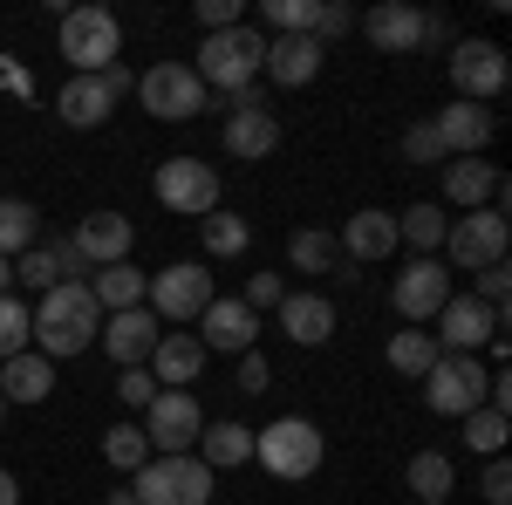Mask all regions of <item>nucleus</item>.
Listing matches in <instances>:
<instances>
[{
	"label": "nucleus",
	"mask_w": 512,
	"mask_h": 505,
	"mask_svg": "<svg viewBox=\"0 0 512 505\" xmlns=\"http://www.w3.org/2000/svg\"><path fill=\"white\" fill-rule=\"evenodd\" d=\"M28 314H35V349L48 355V362L82 355L96 335H103V308H96L89 280H62V287H48Z\"/></svg>",
	"instance_id": "obj_1"
},
{
	"label": "nucleus",
	"mask_w": 512,
	"mask_h": 505,
	"mask_svg": "<svg viewBox=\"0 0 512 505\" xmlns=\"http://www.w3.org/2000/svg\"><path fill=\"white\" fill-rule=\"evenodd\" d=\"M260 62H267V35H260L253 21H239V28H219V35H198V69L192 76L205 82V96H212V89L233 96V89H253Z\"/></svg>",
	"instance_id": "obj_2"
},
{
	"label": "nucleus",
	"mask_w": 512,
	"mask_h": 505,
	"mask_svg": "<svg viewBox=\"0 0 512 505\" xmlns=\"http://www.w3.org/2000/svg\"><path fill=\"white\" fill-rule=\"evenodd\" d=\"M253 458L274 478H315L321 458H328V437L308 417H274L267 430H253Z\"/></svg>",
	"instance_id": "obj_3"
},
{
	"label": "nucleus",
	"mask_w": 512,
	"mask_h": 505,
	"mask_svg": "<svg viewBox=\"0 0 512 505\" xmlns=\"http://www.w3.org/2000/svg\"><path fill=\"white\" fill-rule=\"evenodd\" d=\"M506 239H512L506 205H478V212H465V219L444 226V246H437V253L458 273H478V267H499V260H506Z\"/></svg>",
	"instance_id": "obj_4"
},
{
	"label": "nucleus",
	"mask_w": 512,
	"mask_h": 505,
	"mask_svg": "<svg viewBox=\"0 0 512 505\" xmlns=\"http://www.w3.org/2000/svg\"><path fill=\"white\" fill-rule=\"evenodd\" d=\"M117 48H123V28L110 7H69L62 14V55H69L76 76H103L117 62Z\"/></svg>",
	"instance_id": "obj_5"
},
{
	"label": "nucleus",
	"mask_w": 512,
	"mask_h": 505,
	"mask_svg": "<svg viewBox=\"0 0 512 505\" xmlns=\"http://www.w3.org/2000/svg\"><path fill=\"white\" fill-rule=\"evenodd\" d=\"M151 192H158L164 212H178V219H205V212H219V171L198 164V157H164L158 178H151Z\"/></svg>",
	"instance_id": "obj_6"
},
{
	"label": "nucleus",
	"mask_w": 512,
	"mask_h": 505,
	"mask_svg": "<svg viewBox=\"0 0 512 505\" xmlns=\"http://www.w3.org/2000/svg\"><path fill=\"white\" fill-rule=\"evenodd\" d=\"M212 485H219V478L185 451V458H151V465L137 471V492H130V499L137 505H205Z\"/></svg>",
	"instance_id": "obj_7"
},
{
	"label": "nucleus",
	"mask_w": 512,
	"mask_h": 505,
	"mask_svg": "<svg viewBox=\"0 0 512 505\" xmlns=\"http://www.w3.org/2000/svg\"><path fill=\"white\" fill-rule=\"evenodd\" d=\"M137 96H144V110L158 123H192L212 96H205V82L192 76V62H158V69H144L137 76Z\"/></svg>",
	"instance_id": "obj_8"
},
{
	"label": "nucleus",
	"mask_w": 512,
	"mask_h": 505,
	"mask_svg": "<svg viewBox=\"0 0 512 505\" xmlns=\"http://www.w3.org/2000/svg\"><path fill=\"white\" fill-rule=\"evenodd\" d=\"M485 383H492V369L478 355H437V369L424 376V403L437 417H472L485 403Z\"/></svg>",
	"instance_id": "obj_9"
},
{
	"label": "nucleus",
	"mask_w": 512,
	"mask_h": 505,
	"mask_svg": "<svg viewBox=\"0 0 512 505\" xmlns=\"http://www.w3.org/2000/svg\"><path fill=\"white\" fill-rule=\"evenodd\" d=\"M506 76H512V62L492 35H465L451 48V89H458V103H492L506 89Z\"/></svg>",
	"instance_id": "obj_10"
},
{
	"label": "nucleus",
	"mask_w": 512,
	"mask_h": 505,
	"mask_svg": "<svg viewBox=\"0 0 512 505\" xmlns=\"http://www.w3.org/2000/svg\"><path fill=\"white\" fill-rule=\"evenodd\" d=\"M198 430H205V410H198L192 389H158V396H151L144 437L158 444V458H185V451H198Z\"/></svg>",
	"instance_id": "obj_11"
},
{
	"label": "nucleus",
	"mask_w": 512,
	"mask_h": 505,
	"mask_svg": "<svg viewBox=\"0 0 512 505\" xmlns=\"http://www.w3.org/2000/svg\"><path fill=\"white\" fill-rule=\"evenodd\" d=\"M492 335H506V321L485 308V301H472V294H451V301L437 308V328H431V342L444 355H478Z\"/></svg>",
	"instance_id": "obj_12"
},
{
	"label": "nucleus",
	"mask_w": 512,
	"mask_h": 505,
	"mask_svg": "<svg viewBox=\"0 0 512 505\" xmlns=\"http://www.w3.org/2000/svg\"><path fill=\"white\" fill-rule=\"evenodd\" d=\"M444 301H451V267H444V260H410V267L396 273V287H390V308L403 314L410 328L437 321Z\"/></svg>",
	"instance_id": "obj_13"
},
{
	"label": "nucleus",
	"mask_w": 512,
	"mask_h": 505,
	"mask_svg": "<svg viewBox=\"0 0 512 505\" xmlns=\"http://www.w3.org/2000/svg\"><path fill=\"white\" fill-rule=\"evenodd\" d=\"M205 308H212V273H198L192 260L151 273V314L158 321H198Z\"/></svg>",
	"instance_id": "obj_14"
},
{
	"label": "nucleus",
	"mask_w": 512,
	"mask_h": 505,
	"mask_svg": "<svg viewBox=\"0 0 512 505\" xmlns=\"http://www.w3.org/2000/svg\"><path fill=\"white\" fill-rule=\"evenodd\" d=\"M362 35L376 41L383 55H410V48L431 41V14H417V7H403V0H383V7L362 14Z\"/></svg>",
	"instance_id": "obj_15"
},
{
	"label": "nucleus",
	"mask_w": 512,
	"mask_h": 505,
	"mask_svg": "<svg viewBox=\"0 0 512 505\" xmlns=\"http://www.w3.org/2000/svg\"><path fill=\"white\" fill-rule=\"evenodd\" d=\"M253 335H260V314L246 308V301H219L212 294V308L198 314V349H226V355H246L253 349Z\"/></svg>",
	"instance_id": "obj_16"
},
{
	"label": "nucleus",
	"mask_w": 512,
	"mask_h": 505,
	"mask_svg": "<svg viewBox=\"0 0 512 505\" xmlns=\"http://www.w3.org/2000/svg\"><path fill=\"white\" fill-rule=\"evenodd\" d=\"M158 342H164V321L151 308H123V314H110V321H103V349L117 355L123 369H144Z\"/></svg>",
	"instance_id": "obj_17"
},
{
	"label": "nucleus",
	"mask_w": 512,
	"mask_h": 505,
	"mask_svg": "<svg viewBox=\"0 0 512 505\" xmlns=\"http://www.w3.org/2000/svg\"><path fill=\"white\" fill-rule=\"evenodd\" d=\"M444 198L465 205V212H478V205H506V178H499L485 157H444Z\"/></svg>",
	"instance_id": "obj_18"
},
{
	"label": "nucleus",
	"mask_w": 512,
	"mask_h": 505,
	"mask_svg": "<svg viewBox=\"0 0 512 505\" xmlns=\"http://www.w3.org/2000/svg\"><path fill=\"white\" fill-rule=\"evenodd\" d=\"M437 137H444V157H485V144H492V130H499V117L485 110V103H451V110H437Z\"/></svg>",
	"instance_id": "obj_19"
},
{
	"label": "nucleus",
	"mask_w": 512,
	"mask_h": 505,
	"mask_svg": "<svg viewBox=\"0 0 512 505\" xmlns=\"http://www.w3.org/2000/svg\"><path fill=\"white\" fill-rule=\"evenodd\" d=\"M321 55H328V48H321L315 35H267V62H260V69H267L280 89H308V82L321 76Z\"/></svg>",
	"instance_id": "obj_20"
},
{
	"label": "nucleus",
	"mask_w": 512,
	"mask_h": 505,
	"mask_svg": "<svg viewBox=\"0 0 512 505\" xmlns=\"http://www.w3.org/2000/svg\"><path fill=\"white\" fill-rule=\"evenodd\" d=\"M130 239H137V233H130L123 212H89L69 246L82 253V267H117V260H130Z\"/></svg>",
	"instance_id": "obj_21"
},
{
	"label": "nucleus",
	"mask_w": 512,
	"mask_h": 505,
	"mask_svg": "<svg viewBox=\"0 0 512 505\" xmlns=\"http://www.w3.org/2000/svg\"><path fill=\"white\" fill-rule=\"evenodd\" d=\"M55 110H62L69 130H103V123L117 117V96H110L103 76H69V89L55 96Z\"/></svg>",
	"instance_id": "obj_22"
},
{
	"label": "nucleus",
	"mask_w": 512,
	"mask_h": 505,
	"mask_svg": "<svg viewBox=\"0 0 512 505\" xmlns=\"http://www.w3.org/2000/svg\"><path fill=\"white\" fill-rule=\"evenodd\" d=\"M280 144V117L267 103H246V110H226V151L246 157V164H260V157Z\"/></svg>",
	"instance_id": "obj_23"
},
{
	"label": "nucleus",
	"mask_w": 512,
	"mask_h": 505,
	"mask_svg": "<svg viewBox=\"0 0 512 505\" xmlns=\"http://www.w3.org/2000/svg\"><path fill=\"white\" fill-rule=\"evenodd\" d=\"M349 260H390L396 253V212H383V205H362L349 226H342V239H335Z\"/></svg>",
	"instance_id": "obj_24"
},
{
	"label": "nucleus",
	"mask_w": 512,
	"mask_h": 505,
	"mask_svg": "<svg viewBox=\"0 0 512 505\" xmlns=\"http://www.w3.org/2000/svg\"><path fill=\"white\" fill-rule=\"evenodd\" d=\"M274 314H280V328H287L301 349H321V342H335V301H321V294H287Z\"/></svg>",
	"instance_id": "obj_25"
},
{
	"label": "nucleus",
	"mask_w": 512,
	"mask_h": 505,
	"mask_svg": "<svg viewBox=\"0 0 512 505\" xmlns=\"http://www.w3.org/2000/svg\"><path fill=\"white\" fill-rule=\"evenodd\" d=\"M192 458L219 478V471H233V465H246V458H253V430L233 424V417H219V424L198 430V451H192Z\"/></svg>",
	"instance_id": "obj_26"
},
{
	"label": "nucleus",
	"mask_w": 512,
	"mask_h": 505,
	"mask_svg": "<svg viewBox=\"0 0 512 505\" xmlns=\"http://www.w3.org/2000/svg\"><path fill=\"white\" fill-rule=\"evenodd\" d=\"M144 369L158 376V389H185V383L205 376V349H198V335H164Z\"/></svg>",
	"instance_id": "obj_27"
},
{
	"label": "nucleus",
	"mask_w": 512,
	"mask_h": 505,
	"mask_svg": "<svg viewBox=\"0 0 512 505\" xmlns=\"http://www.w3.org/2000/svg\"><path fill=\"white\" fill-rule=\"evenodd\" d=\"M48 389H55V362L41 349H21V355L0 362V396H7V403H41Z\"/></svg>",
	"instance_id": "obj_28"
},
{
	"label": "nucleus",
	"mask_w": 512,
	"mask_h": 505,
	"mask_svg": "<svg viewBox=\"0 0 512 505\" xmlns=\"http://www.w3.org/2000/svg\"><path fill=\"white\" fill-rule=\"evenodd\" d=\"M444 205H410V212H396V246H410L417 260H437V246H444Z\"/></svg>",
	"instance_id": "obj_29"
},
{
	"label": "nucleus",
	"mask_w": 512,
	"mask_h": 505,
	"mask_svg": "<svg viewBox=\"0 0 512 505\" xmlns=\"http://www.w3.org/2000/svg\"><path fill=\"white\" fill-rule=\"evenodd\" d=\"M89 294H96V308H103V314L144 308V273L130 267V260H117V267H103L96 280H89Z\"/></svg>",
	"instance_id": "obj_30"
},
{
	"label": "nucleus",
	"mask_w": 512,
	"mask_h": 505,
	"mask_svg": "<svg viewBox=\"0 0 512 505\" xmlns=\"http://www.w3.org/2000/svg\"><path fill=\"white\" fill-rule=\"evenodd\" d=\"M437 355H444V349L431 342V328H396V335H390V369H396V376H410V383L431 376Z\"/></svg>",
	"instance_id": "obj_31"
},
{
	"label": "nucleus",
	"mask_w": 512,
	"mask_h": 505,
	"mask_svg": "<svg viewBox=\"0 0 512 505\" xmlns=\"http://www.w3.org/2000/svg\"><path fill=\"white\" fill-rule=\"evenodd\" d=\"M41 239V212L28 198H0V260H21Z\"/></svg>",
	"instance_id": "obj_32"
},
{
	"label": "nucleus",
	"mask_w": 512,
	"mask_h": 505,
	"mask_svg": "<svg viewBox=\"0 0 512 505\" xmlns=\"http://www.w3.org/2000/svg\"><path fill=\"white\" fill-rule=\"evenodd\" d=\"M198 239H205L212 260H233V253H246V239H253V219H239V212H205V219H198Z\"/></svg>",
	"instance_id": "obj_33"
},
{
	"label": "nucleus",
	"mask_w": 512,
	"mask_h": 505,
	"mask_svg": "<svg viewBox=\"0 0 512 505\" xmlns=\"http://www.w3.org/2000/svg\"><path fill=\"white\" fill-rule=\"evenodd\" d=\"M287 260H294V273H335L342 267V246H335V233H294L287 239Z\"/></svg>",
	"instance_id": "obj_34"
},
{
	"label": "nucleus",
	"mask_w": 512,
	"mask_h": 505,
	"mask_svg": "<svg viewBox=\"0 0 512 505\" xmlns=\"http://www.w3.org/2000/svg\"><path fill=\"white\" fill-rule=\"evenodd\" d=\"M403 478H410V492H417V505L451 499V458H444V451H417Z\"/></svg>",
	"instance_id": "obj_35"
},
{
	"label": "nucleus",
	"mask_w": 512,
	"mask_h": 505,
	"mask_svg": "<svg viewBox=\"0 0 512 505\" xmlns=\"http://www.w3.org/2000/svg\"><path fill=\"white\" fill-rule=\"evenodd\" d=\"M21 349H35V314H28L21 294H0V362Z\"/></svg>",
	"instance_id": "obj_36"
},
{
	"label": "nucleus",
	"mask_w": 512,
	"mask_h": 505,
	"mask_svg": "<svg viewBox=\"0 0 512 505\" xmlns=\"http://www.w3.org/2000/svg\"><path fill=\"white\" fill-rule=\"evenodd\" d=\"M260 21H267L274 35H315L321 0H260Z\"/></svg>",
	"instance_id": "obj_37"
},
{
	"label": "nucleus",
	"mask_w": 512,
	"mask_h": 505,
	"mask_svg": "<svg viewBox=\"0 0 512 505\" xmlns=\"http://www.w3.org/2000/svg\"><path fill=\"white\" fill-rule=\"evenodd\" d=\"M103 458H110L117 471H144L151 465V437H144L137 424H117L110 437H103Z\"/></svg>",
	"instance_id": "obj_38"
},
{
	"label": "nucleus",
	"mask_w": 512,
	"mask_h": 505,
	"mask_svg": "<svg viewBox=\"0 0 512 505\" xmlns=\"http://www.w3.org/2000/svg\"><path fill=\"white\" fill-rule=\"evenodd\" d=\"M506 410H485V403H478L472 417H465V444H472V451H485V458H499V451H506Z\"/></svg>",
	"instance_id": "obj_39"
},
{
	"label": "nucleus",
	"mask_w": 512,
	"mask_h": 505,
	"mask_svg": "<svg viewBox=\"0 0 512 505\" xmlns=\"http://www.w3.org/2000/svg\"><path fill=\"white\" fill-rule=\"evenodd\" d=\"M506 294H512V273H506V260L499 267H478L472 273V301H485V308L506 321Z\"/></svg>",
	"instance_id": "obj_40"
},
{
	"label": "nucleus",
	"mask_w": 512,
	"mask_h": 505,
	"mask_svg": "<svg viewBox=\"0 0 512 505\" xmlns=\"http://www.w3.org/2000/svg\"><path fill=\"white\" fill-rule=\"evenodd\" d=\"M403 157H410V164H444V137H437V123H431V117L403 130Z\"/></svg>",
	"instance_id": "obj_41"
},
{
	"label": "nucleus",
	"mask_w": 512,
	"mask_h": 505,
	"mask_svg": "<svg viewBox=\"0 0 512 505\" xmlns=\"http://www.w3.org/2000/svg\"><path fill=\"white\" fill-rule=\"evenodd\" d=\"M239 301H246L253 314H260V308H280V301H287V280H280V273H253Z\"/></svg>",
	"instance_id": "obj_42"
},
{
	"label": "nucleus",
	"mask_w": 512,
	"mask_h": 505,
	"mask_svg": "<svg viewBox=\"0 0 512 505\" xmlns=\"http://www.w3.org/2000/svg\"><path fill=\"white\" fill-rule=\"evenodd\" d=\"M117 396L130 403V410H151V396H158V376H151V369H123V376H117Z\"/></svg>",
	"instance_id": "obj_43"
},
{
	"label": "nucleus",
	"mask_w": 512,
	"mask_h": 505,
	"mask_svg": "<svg viewBox=\"0 0 512 505\" xmlns=\"http://www.w3.org/2000/svg\"><path fill=\"white\" fill-rule=\"evenodd\" d=\"M246 14H239V0H198V28L205 35H219V28H239Z\"/></svg>",
	"instance_id": "obj_44"
},
{
	"label": "nucleus",
	"mask_w": 512,
	"mask_h": 505,
	"mask_svg": "<svg viewBox=\"0 0 512 505\" xmlns=\"http://www.w3.org/2000/svg\"><path fill=\"white\" fill-rule=\"evenodd\" d=\"M233 383L246 389V396H260V389L274 383V369H267V355H260V349H246V355H239V376H233Z\"/></svg>",
	"instance_id": "obj_45"
},
{
	"label": "nucleus",
	"mask_w": 512,
	"mask_h": 505,
	"mask_svg": "<svg viewBox=\"0 0 512 505\" xmlns=\"http://www.w3.org/2000/svg\"><path fill=\"white\" fill-rule=\"evenodd\" d=\"M355 28V7H342V0H321V21H315V41H335Z\"/></svg>",
	"instance_id": "obj_46"
},
{
	"label": "nucleus",
	"mask_w": 512,
	"mask_h": 505,
	"mask_svg": "<svg viewBox=\"0 0 512 505\" xmlns=\"http://www.w3.org/2000/svg\"><path fill=\"white\" fill-rule=\"evenodd\" d=\"M478 492H485V505H506V499H512V471H506V458H492V465H485Z\"/></svg>",
	"instance_id": "obj_47"
},
{
	"label": "nucleus",
	"mask_w": 512,
	"mask_h": 505,
	"mask_svg": "<svg viewBox=\"0 0 512 505\" xmlns=\"http://www.w3.org/2000/svg\"><path fill=\"white\" fill-rule=\"evenodd\" d=\"M0 505H21V485H14V471H0Z\"/></svg>",
	"instance_id": "obj_48"
},
{
	"label": "nucleus",
	"mask_w": 512,
	"mask_h": 505,
	"mask_svg": "<svg viewBox=\"0 0 512 505\" xmlns=\"http://www.w3.org/2000/svg\"><path fill=\"white\" fill-rule=\"evenodd\" d=\"M0 294H14V260H0Z\"/></svg>",
	"instance_id": "obj_49"
},
{
	"label": "nucleus",
	"mask_w": 512,
	"mask_h": 505,
	"mask_svg": "<svg viewBox=\"0 0 512 505\" xmlns=\"http://www.w3.org/2000/svg\"><path fill=\"white\" fill-rule=\"evenodd\" d=\"M103 505H137V499H130V492H117V499H103Z\"/></svg>",
	"instance_id": "obj_50"
},
{
	"label": "nucleus",
	"mask_w": 512,
	"mask_h": 505,
	"mask_svg": "<svg viewBox=\"0 0 512 505\" xmlns=\"http://www.w3.org/2000/svg\"><path fill=\"white\" fill-rule=\"evenodd\" d=\"M0 417H7V396H0Z\"/></svg>",
	"instance_id": "obj_51"
},
{
	"label": "nucleus",
	"mask_w": 512,
	"mask_h": 505,
	"mask_svg": "<svg viewBox=\"0 0 512 505\" xmlns=\"http://www.w3.org/2000/svg\"><path fill=\"white\" fill-rule=\"evenodd\" d=\"M431 505H451V499H431Z\"/></svg>",
	"instance_id": "obj_52"
}]
</instances>
